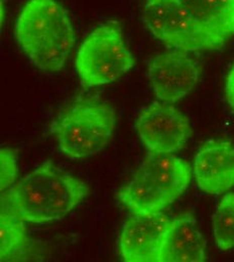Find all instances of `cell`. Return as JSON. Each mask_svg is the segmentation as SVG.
Instances as JSON below:
<instances>
[{"label":"cell","instance_id":"9","mask_svg":"<svg viewBox=\"0 0 234 262\" xmlns=\"http://www.w3.org/2000/svg\"><path fill=\"white\" fill-rule=\"evenodd\" d=\"M171 220L164 213L133 214L124 223L119 252L124 261L160 262Z\"/></svg>","mask_w":234,"mask_h":262},{"label":"cell","instance_id":"14","mask_svg":"<svg viewBox=\"0 0 234 262\" xmlns=\"http://www.w3.org/2000/svg\"><path fill=\"white\" fill-rule=\"evenodd\" d=\"M213 234L219 249H234V193L227 194L219 202L212 219Z\"/></svg>","mask_w":234,"mask_h":262},{"label":"cell","instance_id":"13","mask_svg":"<svg viewBox=\"0 0 234 262\" xmlns=\"http://www.w3.org/2000/svg\"><path fill=\"white\" fill-rule=\"evenodd\" d=\"M25 221L5 202L0 211V257L1 261L20 258L30 251L31 240Z\"/></svg>","mask_w":234,"mask_h":262},{"label":"cell","instance_id":"8","mask_svg":"<svg viewBox=\"0 0 234 262\" xmlns=\"http://www.w3.org/2000/svg\"><path fill=\"white\" fill-rule=\"evenodd\" d=\"M146 68L147 78L157 98L169 104L188 96L200 80L199 63L186 52L178 50L151 58Z\"/></svg>","mask_w":234,"mask_h":262},{"label":"cell","instance_id":"12","mask_svg":"<svg viewBox=\"0 0 234 262\" xmlns=\"http://www.w3.org/2000/svg\"><path fill=\"white\" fill-rule=\"evenodd\" d=\"M201 27L222 41L234 35V0H175Z\"/></svg>","mask_w":234,"mask_h":262},{"label":"cell","instance_id":"6","mask_svg":"<svg viewBox=\"0 0 234 262\" xmlns=\"http://www.w3.org/2000/svg\"><path fill=\"white\" fill-rule=\"evenodd\" d=\"M142 19L151 33L174 50L195 53L225 43L206 32L175 0H145Z\"/></svg>","mask_w":234,"mask_h":262},{"label":"cell","instance_id":"10","mask_svg":"<svg viewBox=\"0 0 234 262\" xmlns=\"http://www.w3.org/2000/svg\"><path fill=\"white\" fill-rule=\"evenodd\" d=\"M194 174L201 190L221 195L234 187V146L228 141L211 140L195 158Z\"/></svg>","mask_w":234,"mask_h":262},{"label":"cell","instance_id":"1","mask_svg":"<svg viewBox=\"0 0 234 262\" xmlns=\"http://www.w3.org/2000/svg\"><path fill=\"white\" fill-rule=\"evenodd\" d=\"M89 193L84 182L49 160L2 192L1 201L26 223L46 224L66 217Z\"/></svg>","mask_w":234,"mask_h":262},{"label":"cell","instance_id":"2","mask_svg":"<svg viewBox=\"0 0 234 262\" xmlns=\"http://www.w3.org/2000/svg\"><path fill=\"white\" fill-rule=\"evenodd\" d=\"M14 36L32 63L48 72L64 68L76 42L69 13L56 0H29L16 18Z\"/></svg>","mask_w":234,"mask_h":262},{"label":"cell","instance_id":"4","mask_svg":"<svg viewBox=\"0 0 234 262\" xmlns=\"http://www.w3.org/2000/svg\"><path fill=\"white\" fill-rule=\"evenodd\" d=\"M116 127L114 109L99 98L78 99L53 120L51 134L71 160L97 155L111 141Z\"/></svg>","mask_w":234,"mask_h":262},{"label":"cell","instance_id":"3","mask_svg":"<svg viewBox=\"0 0 234 262\" xmlns=\"http://www.w3.org/2000/svg\"><path fill=\"white\" fill-rule=\"evenodd\" d=\"M192 169L172 154L151 152L116 198L133 214L162 212L188 188Z\"/></svg>","mask_w":234,"mask_h":262},{"label":"cell","instance_id":"15","mask_svg":"<svg viewBox=\"0 0 234 262\" xmlns=\"http://www.w3.org/2000/svg\"><path fill=\"white\" fill-rule=\"evenodd\" d=\"M18 174L16 152L10 148L0 150V180L1 193L14 184Z\"/></svg>","mask_w":234,"mask_h":262},{"label":"cell","instance_id":"7","mask_svg":"<svg viewBox=\"0 0 234 262\" xmlns=\"http://www.w3.org/2000/svg\"><path fill=\"white\" fill-rule=\"evenodd\" d=\"M135 126L144 146L157 154L180 150L192 135L189 119L173 104L162 101L144 107Z\"/></svg>","mask_w":234,"mask_h":262},{"label":"cell","instance_id":"16","mask_svg":"<svg viewBox=\"0 0 234 262\" xmlns=\"http://www.w3.org/2000/svg\"><path fill=\"white\" fill-rule=\"evenodd\" d=\"M225 94H226V99H227L228 104L234 110V65L231 67V69L227 75Z\"/></svg>","mask_w":234,"mask_h":262},{"label":"cell","instance_id":"11","mask_svg":"<svg viewBox=\"0 0 234 262\" xmlns=\"http://www.w3.org/2000/svg\"><path fill=\"white\" fill-rule=\"evenodd\" d=\"M207 259L206 242L187 213L171 220L160 262H202Z\"/></svg>","mask_w":234,"mask_h":262},{"label":"cell","instance_id":"5","mask_svg":"<svg viewBox=\"0 0 234 262\" xmlns=\"http://www.w3.org/2000/svg\"><path fill=\"white\" fill-rule=\"evenodd\" d=\"M76 70L84 87L93 88L111 84L134 66L119 26L106 24L88 34L76 58Z\"/></svg>","mask_w":234,"mask_h":262}]
</instances>
